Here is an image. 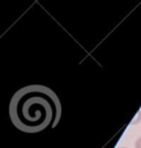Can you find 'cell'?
Wrapping results in <instances>:
<instances>
[{
  "mask_svg": "<svg viewBox=\"0 0 141 148\" xmlns=\"http://www.w3.org/2000/svg\"><path fill=\"white\" fill-rule=\"evenodd\" d=\"M121 148H126V147H121Z\"/></svg>",
  "mask_w": 141,
  "mask_h": 148,
  "instance_id": "3957f363",
  "label": "cell"
},
{
  "mask_svg": "<svg viewBox=\"0 0 141 148\" xmlns=\"http://www.w3.org/2000/svg\"><path fill=\"white\" fill-rule=\"evenodd\" d=\"M135 148H141V138H139L136 141H135Z\"/></svg>",
  "mask_w": 141,
  "mask_h": 148,
  "instance_id": "7a4b0ae2",
  "label": "cell"
},
{
  "mask_svg": "<svg viewBox=\"0 0 141 148\" xmlns=\"http://www.w3.org/2000/svg\"><path fill=\"white\" fill-rule=\"evenodd\" d=\"M61 114L57 94L42 84L18 89L9 103V116L14 126L25 133H37L54 127Z\"/></svg>",
  "mask_w": 141,
  "mask_h": 148,
  "instance_id": "6da1fadb",
  "label": "cell"
}]
</instances>
